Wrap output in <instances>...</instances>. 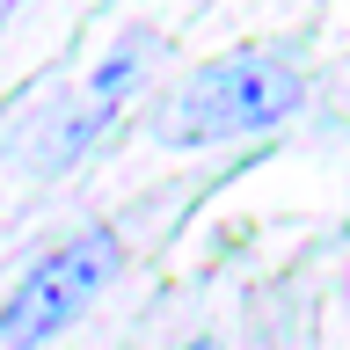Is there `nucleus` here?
<instances>
[{"label":"nucleus","mask_w":350,"mask_h":350,"mask_svg":"<svg viewBox=\"0 0 350 350\" xmlns=\"http://www.w3.org/2000/svg\"><path fill=\"white\" fill-rule=\"evenodd\" d=\"M292 109H299V66L284 51H270V44H248V51H226V59L197 66L153 109V139L161 146H226V139L270 131Z\"/></svg>","instance_id":"f257e3e1"},{"label":"nucleus","mask_w":350,"mask_h":350,"mask_svg":"<svg viewBox=\"0 0 350 350\" xmlns=\"http://www.w3.org/2000/svg\"><path fill=\"white\" fill-rule=\"evenodd\" d=\"M117 262H124V241L109 234V226H81V234L59 241L51 256H37L29 278L0 306V343L8 350H37V343H51L59 328H73L88 306H95V292L117 278Z\"/></svg>","instance_id":"f03ea898"},{"label":"nucleus","mask_w":350,"mask_h":350,"mask_svg":"<svg viewBox=\"0 0 350 350\" xmlns=\"http://www.w3.org/2000/svg\"><path fill=\"white\" fill-rule=\"evenodd\" d=\"M153 51H161V37H153V29H131V37L117 44L103 66H95V81H88V88H81V103H73V124H66V139L51 146V168H66V153H73V146H88V139H95L109 117H117V103H124L139 81H146Z\"/></svg>","instance_id":"7ed1b4c3"},{"label":"nucleus","mask_w":350,"mask_h":350,"mask_svg":"<svg viewBox=\"0 0 350 350\" xmlns=\"http://www.w3.org/2000/svg\"><path fill=\"white\" fill-rule=\"evenodd\" d=\"M183 350H219V336H190V343H183Z\"/></svg>","instance_id":"20e7f679"},{"label":"nucleus","mask_w":350,"mask_h":350,"mask_svg":"<svg viewBox=\"0 0 350 350\" xmlns=\"http://www.w3.org/2000/svg\"><path fill=\"white\" fill-rule=\"evenodd\" d=\"M15 8H22V0H0V22H15Z\"/></svg>","instance_id":"39448f33"}]
</instances>
